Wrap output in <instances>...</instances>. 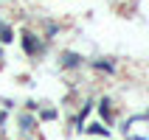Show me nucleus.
<instances>
[{"instance_id":"f257e3e1","label":"nucleus","mask_w":149,"mask_h":140,"mask_svg":"<svg viewBox=\"0 0 149 140\" xmlns=\"http://www.w3.org/2000/svg\"><path fill=\"white\" fill-rule=\"evenodd\" d=\"M23 45H25V50H28V53H37V50H40V42H34V34H25Z\"/></svg>"},{"instance_id":"f03ea898","label":"nucleus","mask_w":149,"mask_h":140,"mask_svg":"<svg viewBox=\"0 0 149 140\" xmlns=\"http://www.w3.org/2000/svg\"><path fill=\"white\" fill-rule=\"evenodd\" d=\"M62 65L65 67H76L79 65V56H76V53H65V56H62Z\"/></svg>"},{"instance_id":"7ed1b4c3","label":"nucleus","mask_w":149,"mask_h":140,"mask_svg":"<svg viewBox=\"0 0 149 140\" xmlns=\"http://www.w3.org/2000/svg\"><path fill=\"white\" fill-rule=\"evenodd\" d=\"M87 129H90L93 134H101V137H107V129H104V126H99V123H90Z\"/></svg>"},{"instance_id":"20e7f679","label":"nucleus","mask_w":149,"mask_h":140,"mask_svg":"<svg viewBox=\"0 0 149 140\" xmlns=\"http://www.w3.org/2000/svg\"><path fill=\"white\" fill-rule=\"evenodd\" d=\"M99 112H101V115H104V118L110 115V101H107V98L101 101V107H99Z\"/></svg>"},{"instance_id":"39448f33","label":"nucleus","mask_w":149,"mask_h":140,"mask_svg":"<svg viewBox=\"0 0 149 140\" xmlns=\"http://www.w3.org/2000/svg\"><path fill=\"white\" fill-rule=\"evenodd\" d=\"M0 39H3V42H11V31H8V28H0Z\"/></svg>"}]
</instances>
